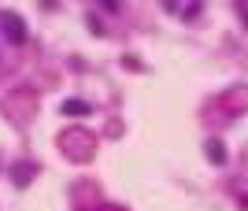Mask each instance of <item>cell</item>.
<instances>
[{"label":"cell","mask_w":248,"mask_h":211,"mask_svg":"<svg viewBox=\"0 0 248 211\" xmlns=\"http://www.w3.org/2000/svg\"><path fill=\"white\" fill-rule=\"evenodd\" d=\"M4 30H8V37H11L15 45H19V41H26V30H22V22L15 19V15H4Z\"/></svg>","instance_id":"obj_1"},{"label":"cell","mask_w":248,"mask_h":211,"mask_svg":"<svg viewBox=\"0 0 248 211\" xmlns=\"http://www.w3.org/2000/svg\"><path fill=\"white\" fill-rule=\"evenodd\" d=\"M207 159L211 163H226V148L218 145V141H207Z\"/></svg>","instance_id":"obj_2"},{"label":"cell","mask_w":248,"mask_h":211,"mask_svg":"<svg viewBox=\"0 0 248 211\" xmlns=\"http://www.w3.org/2000/svg\"><path fill=\"white\" fill-rule=\"evenodd\" d=\"M63 111H67V115H85L89 107H85L82 100H67V104H63Z\"/></svg>","instance_id":"obj_3"}]
</instances>
